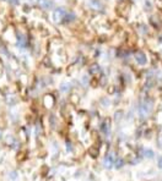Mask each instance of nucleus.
Segmentation results:
<instances>
[{
  "instance_id": "obj_1",
  "label": "nucleus",
  "mask_w": 162,
  "mask_h": 181,
  "mask_svg": "<svg viewBox=\"0 0 162 181\" xmlns=\"http://www.w3.org/2000/svg\"><path fill=\"white\" fill-rule=\"evenodd\" d=\"M138 112H139V116L141 119H146L149 118L150 113H151V104L149 105L147 102H144V103H140L139 108H138Z\"/></svg>"
},
{
  "instance_id": "obj_2",
  "label": "nucleus",
  "mask_w": 162,
  "mask_h": 181,
  "mask_svg": "<svg viewBox=\"0 0 162 181\" xmlns=\"http://www.w3.org/2000/svg\"><path fill=\"white\" fill-rule=\"evenodd\" d=\"M66 16V12H65V10L62 9V7H58L54 10V12H53V20H54V22L59 23V22H62L63 20L65 18Z\"/></svg>"
},
{
  "instance_id": "obj_3",
  "label": "nucleus",
  "mask_w": 162,
  "mask_h": 181,
  "mask_svg": "<svg viewBox=\"0 0 162 181\" xmlns=\"http://www.w3.org/2000/svg\"><path fill=\"white\" fill-rule=\"evenodd\" d=\"M114 162H116V160H114L113 155L112 154H107L105 157V159H103V165H105L106 169H110L114 165Z\"/></svg>"
},
{
  "instance_id": "obj_4",
  "label": "nucleus",
  "mask_w": 162,
  "mask_h": 181,
  "mask_svg": "<svg viewBox=\"0 0 162 181\" xmlns=\"http://www.w3.org/2000/svg\"><path fill=\"white\" fill-rule=\"evenodd\" d=\"M135 60H136V63H138L139 65H145L146 61H147L146 55H145L143 52H138V53H135Z\"/></svg>"
},
{
  "instance_id": "obj_5",
  "label": "nucleus",
  "mask_w": 162,
  "mask_h": 181,
  "mask_svg": "<svg viewBox=\"0 0 162 181\" xmlns=\"http://www.w3.org/2000/svg\"><path fill=\"white\" fill-rule=\"evenodd\" d=\"M101 131H102L106 136H108L110 134V123L108 121V120H106L105 123L101 124Z\"/></svg>"
},
{
  "instance_id": "obj_6",
  "label": "nucleus",
  "mask_w": 162,
  "mask_h": 181,
  "mask_svg": "<svg viewBox=\"0 0 162 181\" xmlns=\"http://www.w3.org/2000/svg\"><path fill=\"white\" fill-rule=\"evenodd\" d=\"M144 154H145V157H146V158H149V159L154 158V155H155V153H154V150H152V149H145Z\"/></svg>"
},
{
  "instance_id": "obj_7",
  "label": "nucleus",
  "mask_w": 162,
  "mask_h": 181,
  "mask_svg": "<svg viewBox=\"0 0 162 181\" xmlns=\"http://www.w3.org/2000/svg\"><path fill=\"white\" fill-rule=\"evenodd\" d=\"M114 164H116L117 168H122V166L124 165V160L122 159V158H118V159L116 160V162H114Z\"/></svg>"
},
{
  "instance_id": "obj_8",
  "label": "nucleus",
  "mask_w": 162,
  "mask_h": 181,
  "mask_svg": "<svg viewBox=\"0 0 162 181\" xmlns=\"http://www.w3.org/2000/svg\"><path fill=\"white\" fill-rule=\"evenodd\" d=\"M98 71H99V66L98 65H94V66L90 67V72L91 74H97Z\"/></svg>"
},
{
  "instance_id": "obj_9",
  "label": "nucleus",
  "mask_w": 162,
  "mask_h": 181,
  "mask_svg": "<svg viewBox=\"0 0 162 181\" xmlns=\"http://www.w3.org/2000/svg\"><path fill=\"white\" fill-rule=\"evenodd\" d=\"M74 18H75V15L74 14H66V16H65L66 21H71V20H74Z\"/></svg>"
},
{
  "instance_id": "obj_10",
  "label": "nucleus",
  "mask_w": 162,
  "mask_h": 181,
  "mask_svg": "<svg viewBox=\"0 0 162 181\" xmlns=\"http://www.w3.org/2000/svg\"><path fill=\"white\" fill-rule=\"evenodd\" d=\"M157 147L162 149V135H160V136L157 137Z\"/></svg>"
},
{
  "instance_id": "obj_11",
  "label": "nucleus",
  "mask_w": 162,
  "mask_h": 181,
  "mask_svg": "<svg viewBox=\"0 0 162 181\" xmlns=\"http://www.w3.org/2000/svg\"><path fill=\"white\" fill-rule=\"evenodd\" d=\"M157 166H158V169H162V155H160L157 158Z\"/></svg>"
},
{
  "instance_id": "obj_12",
  "label": "nucleus",
  "mask_w": 162,
  "mask_h": 181,
  "mask_svg": "<svg viewBox=\"0 0 162 181\" xmlns=\"http://www.w3.org/2000/svg\"><path fill=\"white\" fill-rule=\"evenodd\" d=\"M122 116H123V113H122V112H117V113H116V121H118V120H120V119H122Z\"/></svg>"
},
{
  "instance_id": "obj_13",
  "label": "nucleus",
  "mask_w": 162,
  "mask_h": 181,
  "mask_svg": "<svg viewBox=\"0 0 162 181\" xmlns=\"http://www.w3.org/2000/svg\"><path fill=\"white\" fill-rule=\"evenodd\" d=\"M6 1L11 3V4H14V5H18V4H20V0H6Z\"/></svg>"
},
{
  "instance_id": "obj_14",
  "label": "nucleus",
  "mask_w": 162,
  "mask_h": 181,
  "mask_svg": "<svg viewBox=\"0 0 162 181\" xmlns=\"http://www.w3.org/2000/svg\"><path fill=\"white\" fill-rule=\"evenodd\" d=\"M9 176H10V177H11L13 180H15V179L17 177V175H16V173H10V174H9Z\"/></svg>"
},
{
  "instance_id": "obj_15",
  "label": "nucleus",
  "mask_w": 162,
  "mask_h": 181,
  "mask_svg": "<svg viewBox=\"0 0 162 181\" xmlns=\"http://www.w3.org/2000/svg\"><path fill=\"white\" fill-rule=\"evenodd\" d=\"M69 88H70L69 85H68V86H66V85H63V86H62V90H64V92H65V90H68Z\"/></svg>"
},
{
  "instance_id": "obj_16",
  "label": "nucleus",
  "mask_w": 162,
  "mask_h": 181,
  "mask_svg": "<svg viewBox=\"0 0 162 181\" xmlns=\"http://www.w3.org/2000/svg\"><path fill=\"white\" fill-rule=\"evenodd\" d=\"M0 136H1V134H0Z\"/></svg>"
}]
</instances>
